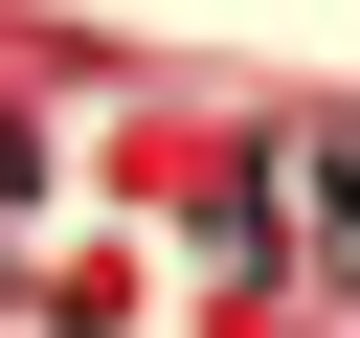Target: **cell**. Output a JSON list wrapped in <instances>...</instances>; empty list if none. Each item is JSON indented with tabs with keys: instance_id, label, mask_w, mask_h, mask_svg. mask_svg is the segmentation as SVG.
Masks as SVG:
<instances>
[{
	"instance_id": "cell-1",
	"label": "cell",
	"mask_w": 360,
	"mask_h": 338,
	"mask_svg": "<svg viewBox=\"0 0 360 338\" xmlns=\"http://www.w3.org/2000/svg\"><path fill=\"white\" fill-rule=\"evenodd\" d=\"M315 248L360 270V135H315Z\"/></svg>"
},
{
	"instance_id": "cell-2",
	"label": "cell",
	"mask_w": 360,
	"mask_h": 338,
	"mask_svg": "<svg viewBox=\"0 0 360 338\" xmlns=\"http://www.w3.org/2000/svg\"><path fill=\"white\" fill-rule=\"evenodd\" d=\"M22 180H45V158H22V135H0V203H22Z\"/></svg>"
}]
</instances>
